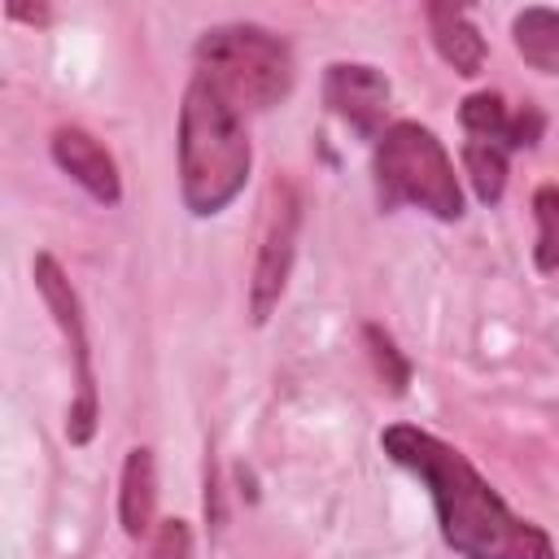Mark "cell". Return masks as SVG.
Returning a JSON list of instances; mask_svg holds the SVG:
<instances>
[{"mask_svg": "<svg viewBox=\"0 0 559 559\" xmlns=\"http://www.w3.org/2000/svg\"><path fill=\"white\" fill-rule=\"evenodd\" d=\"M546 131V114L537 105H524L520 114H511V131H507V148H533Z\"/></svg>", "mask_w": 559, "mask_h": 559, "instance_id": "cell-17", "label": "cell"}, {"mask_svg": "<svg viewBox=\"0 0 559 559\" xmlns=\"http://www.w3.org/2000/svg\"><path fill=\"white\" fill-rule=\"evenodd\" d=\"M511 44L537 74H559V9L546 4L520 9L511 22Z\"/></svg>", "mask_w": 559, "mask_h": 559, "instance_id": "cell-11", "label": "cell"}, {"mask_svg": "<svg viewBox=\"0 0 559 559\" xmlns=\"http://www.w3.org/2000/svg\"><path fill=\"white\" fill-rule=\"evenodd\" d=\"M249 131L205 79H192L179 105V192L197 218L227 210L249 179Z\"/></svg>", "mask_w": 559, "mask_h": 559, "instance_id": "cell-2", "label": "cell"}, {"mask_svg": "<svg viewBox=\"0 0 559 559\" xmlns=\"http://www.w3.org/2000/svg\"><path fill=\"white\" fill-rule=\"evenodd\" d=\"M459 122L472 140H493V144H507V131H511V114L498 92H472L459 105Z\"/></svg>", "mask_w": 559, "mask_h": 559, "instance_id": "cell-13", "label": "cell"}, {"mask_svg": "<svg viewBox=\"0 0 559 559\" xmlns=\"http://www.w3.org/2000/svg\"><path fill=\"white\" fill-rule=\"evenodd\" d=\"M371 175H376V201L380 210L415 205L441 223L463 218V188L454 175V162L445 144L419 127V122H393L376 140L371 153Z\"/></svg>", "mask_w": 559, "mask_h": 559, "instance_id": "cell-4", "label": "cell"}, {"mask_svg": "<svg viewBox=\"0 0 559 559\" xmlns=\"http://www.w3.org/2000/svg\"><path fill=\"white\" fill-rule=\"evenodd\" d=\"M197 79H205L236 114L275 109L293 92V48L253 22H227L197 39Z\"/></svg>", "mask_w": 559, "mask_h": 559, "instance_id": "cell-3", "label": "cell"}, {"mask_svg": "<svg viewBox=\"0 0 559 559\" xmlns=\"http://www.w3.org/2000/svg\"><path fill=\"white\" fill-rule=\"evenodd\" d=\"M297 231H301V192L293 179L275 175L262 192V223H258V258L249 280V314L253 323H266L271 310L284 297L293 258H297Z\"/></svg>", "mask_w": 559, "mask_h": 559, "instance_id": "cell-6", "label": "cell"}, {"mask_svg": "<svg viewBox=\"0 0 559 559\" xmlns=\"http://www.w3.org/2000/svg\"><path fill=\"white\" fill-rule=\"evenodd\" d=\"M9 17H17V22H48V9H44V4H35V9H26V4H9Z\"/></svg>", "mask_w": 559, "mask_h": 559, "instance_id": "cell-18", "label": "cell"}, {"mask_svg": "<svg viewBox=\"0 0 559 559\" xmlns=\"http://www.w3.org/2000/svg\"><path fill=\"white\" fill-rule=\"evenodd\" d=\"M52 162L87 192L96 197L100 205H118L122 197V179H118V166L109 157V148L83 131V127H57L52 131Z\"/></svg>", "mask_w": 559, "mask_h": 559, "instance_id": "cell-8", "label": "cell"}, {"mask_svg": "<svg viewBox=\"0 0 559 559\" xmlns=\"http://www.w3.org/2000/svg\"><path fill=\"white\" fill-rule=\"evenodd\" d=\"M362 341H367V349H371V358H376V371H380V380L389 384V393H406V384H411V362L402 358V349L393 345V336H389L384 328L367 323V328H362Z\"/></svg>", "mask_w": 559, "mask_h": 559, "instance_id": "cell-15", "label": "cell"}, {"mask_svg": "<svg viewBox=\"0 0 559 559\" xmlns=\"http://www.w3.org/2000/svg\"><path fill=\"white\" fill-rule=\"evenodd\" d=\"M389 79L376 66L362 61H332L323 74V100L336 118H345L362 140L384 135V114H389Z\"/></svg>", "mask_w": 559, "mask_h": 559, "instance_id": "cell-7", "label": "cell"}, {"mask_svg": "<svg viewBox=\"0 0 559 559\" xmlns=\"http://www.w3.org/2000/svg\"><path fill=\"white\" fill-rule=\"evenodd\" d=\"M157 515V463L148 445H131L118 480V520L127 537H144Z\"/></svg>", "mask_w": 559, "mask_h": 559, "instance_id": "cell-10", "label": "cell"}, {"mask_svg": "<svg viewBox=\"0 0 559 559\" xmlns=\"http://www.w3.org/2000/svg\"><path fill=\"white\" fill-rule=\"evenodd\" d=\"M533 214H537V245H533V262L546 275H559V188L542 183L533 192Z\"/></svg>", "mask_w": 559, "mask_h": 559, "instance_id": "cell-14", "label": "cell"}, {"mask_svg": "<svg viewBox=\"0 0 559 559\" xmlns=\"http://www.w3.org/2000/svg\"><path fill=\"white\" fill-rule=\"evenodd\" d=\"M148 559H192V533L183 520H162L148 546Z\"/></svg>", "mask_w": 559, "mask_h": 559, "instance_id": "cell-16", "label": "cell"}, {"mask_svg": "<svg viewBox=\"0 0 559 559\" xmlns=\"http://www.w3.org/2000/svg\"><path fill=\"white\" fill-rule=\"evenodd\" d=\"M428 31H432V44H437L441 61H445L454 74L472 79V74L485 70V39H480V31L472 26L467 9H459V4H450V0H432V4H428Z\"/></svg>", "mask_w": 559, "mask_h": 559, "instance_id": "cell-9", "label": "cell"}, {"mask_svg": "<svg viewBox=\"0 0 559 559\" xmlns=\"http://www.w3.org/2000/svg\"><path fill=\"white\" fill-rule=\"evenodd\" d=\"M380 445L428 489L441 537L463 559H555L546 528L515 515L502 493L472 467V459L450 441L415 424H389L380 432Z\"/></svg>", "mask_w": 559, "mask_h": 559, "instance_id": "cell-1", "label": "cell"}, {"mask_svg": "<svg viewBox=\"0 0 559 559\" xmlns=\"http://www.w3.org/2000/svg\"><path fill=\"white\" fill-rule=\"evenodd\" d=\"M35 288L44 297V306L52 310L61 336H66V349H70V371H74V397H70V415H66V437L70 445H87L96 437V424H100V393H96V371H92V345H87V328H83V306H79V293L74 284L66 280L61 262L52 253H39L35 266Z\"/></svg>", "mask_w": 559, "mask_h": 559, "instance_id": "cell-5", "label": "cell"}, {"mask_svg": "<svg viewBox=\"0 0 559 559\" xmlns=\"http://www.w3.org/2000/svg\"><path fill=\"white\" fill-rule=\"evenodd\" d=\"M507 144H493V140H467L463 144V170L480 197V205H498L502 192H507Z\"/></svg>", "mask_w": 559, "mask_h": 559, "instance_id": "cell-12", "label": "cell"}]
</instances>
